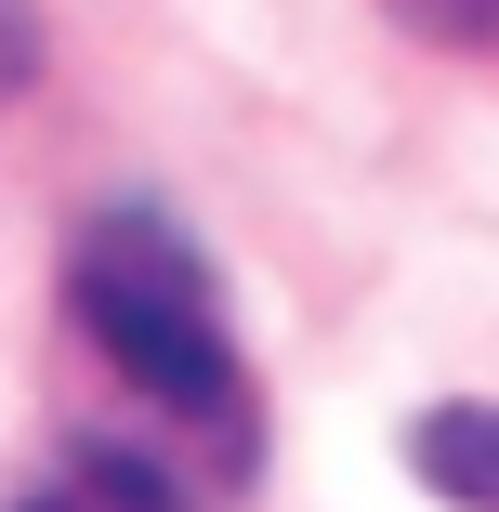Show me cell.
Instances as JSON below:
<instances>
[{
    "label": "cell",
    "mask_w": 499,
    "mask_h": 512,
    "mask_svg": "<svg viewBox=\"0 0 499 512\" xmlns=\"http://www.w3.org/2000/svg\"><path fill=\"white\" fill-rule=\"evenodd\" d=\"M66 316L132 381L145 421L184 434L197 473L250 460V368H237V329H224V289L197 263V237H171L158 211H92L66 250Z\"/></svg>",
    "instance_id": "obj_1"
},
{
    "label": "cell",
    "mask_w": 499,
    "mask_h": 512,
    "mask_svg": "<svg viewBox=\"0 0 499 512\" xmlns=\"http://www.w3.org/2000/svg\"><path fill=\"white\" fill-rule=\"evenodd\" d=\"M408 473L447 512H499V407H421L408 421Z\"/></svg>",
    "instance_id": "obj_2"
},
{
    "label": "cell",
    "mask_w": 499,
    "mask_h": 512,
    "mask_svg": "<svg viewBox=\"0 0 499 512\" xmlns=\"http://www.w3.org/2000/svg\"><path fill=\"white\" fill-rule=\"evenodd\" d=\"M394 14H408L421 40H460V53H473V40H499V0H394Z\"/></svg>",
    "instance_id": "obj_3"
},
{
    "label": "cell",
    "mask_w": 499,
    "mask_h": 512,
    "mask_svg": "<svg viewBox=\"0 0 499 512\" xmlns=\"http://www.w3.org/2000/svg\"><path fill=\"white\" fill-rule=\"evenodd\" d=\"M40 79V0H0V92Z\"/></svg>",
    "instance_id": "obj_4"
},
{
    "label": "cell",
    "mask_w": 499,
    "mask_h": 512,
    "mask_svg": "<svg viewBox=\"0 0 499 512\" xmlns=\"http://www.w3.org/2000/svg\"><path fill=\"white\" fill-rule=\"evenodd\" d=\"M27 512H119V499H106V486H92V473H79V486H40Z\"/></svg>",
    "instance_id": "obj_5"
}]
</instances>
